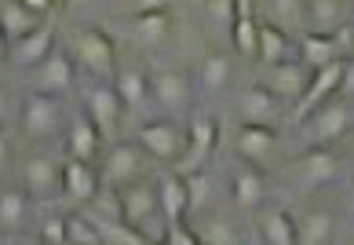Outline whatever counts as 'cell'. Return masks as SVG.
<instances>
[{
	"instance_id": "6da1fadb",
	"label": "cell",
	"mask_w": 354,
	"mask_h": 245,
	"mask_svg": "<svg viewBox=\"0 0 354 245\" xmlns=\"http://www.w3.org/2000/svg\"><path fill=\"white\" fill-rule=\"evenodd\" d=\"M117 194H121V224L132 230V235H139L142 242L161 245L168 220H165V209H161V198H157L153 179H136V183H128V187H117Z\"/></svg>"
},
{
	"instance_id": "7a4b0ae2",
	"label": "cell",
	"mask_w": 354,
	"mask_h": 245,
	"mask_svg": "<svg viewBox=\"0 0 354 245\" xmlns=\"http://www.w3.org/2000/svg\"><path fill=\"white\" fill-rule=\"evenodd\" d=\"M351 125H354V110L347 107V102H325V107L318 110H310L304 121H299V132H304L307 139V147H333L336 139H344L351 132Z\"/></svg>"
},
{
	"instance_id": "3957f363",
	"label": "cell",
	"mask_w": 354,
	"mask_h": 245,
	"mask_svg": "<svg viewBox=\"0 0 354 245\" xmlns=\"http://www.w3.org/2000/svg\"><path fill=\"white\" fill-rule=\"evenodd\" d=\"M73 59L84 73H91L95 81L106 84L110 77H117V48L102 30H81L73 37Z\"/></svg>"
},
{
	"instance_id": "277c9868",
	"label": "cell",
	"mask_w": 354,
	"mask_h": 245,
	"mask_svg": "<svg viewBox=\"0 0 354 245\" xmlns=\"http://www.w3.org/2000/svg\"><path fill=\"white\" fill-rule=\"evenodd\" d=\"M136 143H139L142 150H147V158L168 165V169H176L179 158L187 154L190 132H187L183 125H176V121H168V118H165V121H150V125H142Z\"/></svg>"
},
{
	"instance_id": "5b68a950",
	"label": "cell",
	"mask_w": 354,
	"mask_h": 245,
	"mask_svg": "<svg viewBox=\"0 0 354 245\" xmlns=\"http://www.w3.org/2000/svg\"><path fill=\"white\" fill-rule=\"evenodd\" d=\"M62 121H66V114H62V102L59 96H44V92H30L22 102V114H19V125L22 132L30 139H51L62 132Z\"/></svg>"
},
{
	"instance_id": "8992f818",
	"label": "cell",
	"mask_w": 354,
	"mask_h": 245,
	"mask_svg": "<svg viewBox=\"0 0 354 245\" xmlns=\"http://www.w3.org/2000/svg\"><path fill=\"white\" fill-rule=\"evenodd\" d=\"M190 143H187V154L179 158V165L172 172L179 176H194V172H205V161L216 154L219 147V121L208 118V114H198V118L190 121Z\"/></svg>"
},
{
	"instance_id": "52a82bcc",
	"label": "cell",
	"mask_w": 354,
	"mask_h": 245,
	"mask_svg": "<svg viewBox=\"0 0 354 245\" xmlns=\"http://www.w3.org/2000/svg\"><path fill=\"white\" fill-rule=\"evenodd\" d=\"M84 114H88V121L99 128V136L110 139V136H117L124 102H121V96H117L113 84H102L99 81V84H88L84 88Z\"/></svg>"
},
{
	"instance_id": "ba28073f",
	"label": "cell",
	"mask_w": 354,
	"mask_h": 245,
	"mask_svg": "<svg viewBox=\"0 0 354 245\" xmlns=\"http://www.w3.org/2000/svg\"><path fill=\"white\" fill-rule=\"evenodd\" d=\"M339 172V161L333 147H307L304 154H296L292 165H288V176H292V183L299 187H322L329 183V179H336Z\"/></svg>"
},
{
	"instance_id": "9c48e42d",
	"label": "cell",
	"mask_w": 354,
	"mask_h": 245,
	"mask_svg": "<svg viewBox=\"0 0 354 245\" xmlns=\"http://www.w3.org/2000/svg\"><path fill=\"white\" fill-rule=\"evenodd\" d=\"M142 158L147 150L139 143H113L102 158V187H128L142 176Z\"/></svg>"
},
{
	"instance_id": "30bf717a",
	"label": "cell",
	"mask_w": 354,
	"mask_h": 245,
	"mask_svg": "<svg viewBox=\"0 0 354 245\" xmlns=\"http://www.w3.org/2000/svg\"><path fill=\"white\" fill-rule=\"evenodd\" d=\"M22 190L37 201H48V198L62 194V165L55 158H48V154L30 158L22 165Z\"/></svg>"
},
{
	"instance_id": "8fae6325",
	"label": "cell",
	"mask_w": 354,
	"mask_h": 245,
	"mask_svg": "<svg viewBox=\"0 0 354 245\" xmlns=\"http://www.w3.org/2000/svg\"><path fill=\"white\" fill-rule=\"evenodd\" d=\"M150 99L157 102L161 110H187L190 99H194V88H190V77L179 73V70H153L150 73Z\"/></svg>"
},
{
	"instance_id": "7c38bea8",
	"label": "cell",
	"mask_w": 354,
	"mask_h": 245,
	"mask_svg": "<svg viewBox=\"0 0 354 245\" xmlns=\"http://www.w3.org/2000/svg\"><path fill=\"white\" fill-rule=\"evenodd\" d=\"M344 70H347V59L329 62V66H322V70L310 73V84H307L304 99H299V121H304L310 110H318V107H325V102H333V96L344 88Z\"/></svg>"
},
{
	"instance_id": "4fadbf2b",
	"label": "cell",
	"mask_w": 354,
	"mask_h": 245,
	"mask_svg": "<svg viewBox=\"0 0 354 245\" xmlns=\"http://www.w3.org/2000/svg\"><path fill=\"white\" fill-rule=\"evenodd\" d=\"M278 139H281V132H278V128H270V125H241L234 147H238V154L248 165L263 169L274 154H278Z\"/></svg>"
},
{
	"instance_id": "5bb4252c",
	"label": "cell",
	"mask_w": 354,
	"mask_h": 245,
	"mask_svg": "<svg viewBox=\"0 0 354 245\" xmlns=\"http://www.w3.org/2000/svg\"><path fill=\"white\" fill-rule=\"evenodd\" d=\"M238 114L241 125H270L278 128V114H281V99L263 84H252L238 96Z\"/></svg>"
},
{
	"instance_id": "9a60e30c",
	"label": "cell",
	"mask_w": 354,
	"mask_h": 245,
	"mask_svg": "<svg viewBox=\"0 0 354 245\" xmlns=\"http://www.w3.org/2000/svg\"><path fill=\"white\" fill-rule=\"evenodd\" d=\"M347 30L344 33H336V37H325V33H304L299 37V59H304V66L314 70H322V66H329V62H339L344 59V51H347Z\"/></svg>"
},
{
	"instance_id": "2e32d148",
	"label": "cell",
	"mask_w": 354,
	"mask_h": 245,
	"mask_svg": "<svg viewBox=\"0 0 354 245\" xmlns=\"http://www.w3.org/2000/svg\"><path fill=\"white\" fill-rule=\"evenodd\" d=\"M230 198H234V205L238 209H259V205L267 201V176H263V169H256V165H238L234 169V176H230Z\"/></svg>"
},
{
	"instance_id": "e0dca14e",
	"label": "cell",
	"mask_w": 354,
	"mask_h": 245,
	"mask_svg": "<svg viewBox=\"0 0 354 245\" xmlns=\"http://www.w3.org/2000/svg\"><path fill=\"white\" fill-rule=\"evenodd\" d=\"M11 51V62L15 66H26V70H37L41 62L55 51V19H48L37 33H30L26 41H19V44H11L8 48Z\"/></svg>"
},
{
	"instance_id": "ac0fdd59",
	"label": "cell",
	"mask_w": 354,
	"mask_h": 245,
	"mask_svg": "<svg viewBox=\"0 0 354 245\" xmlns=\"http://www.w3.org/2000/svg\"><path fill=\"white\" fill-rule=\"evenodd\" d=\"M347 11H354V4H339V0H307L304 4V19L310 22V33H325L336 37L347 30Z\"/></svg>"
},
{
	"instance_id": "d6986e66",
	"label": "cell",
	"mask_w": 354,
	"mask_h": 245,
	"mask_svg": "<svg viewBox=\"0 0 354 245\" xmlns=\"http://www.w3.org/2000/svg\"><path fill=\"white\" fill-rule=\"evenodd\" d=\"M73 88V59L66 51H51V55L37 66V92L44 96H62Z\"/></svg>"
},
{
	"instance_id": "ffe728a7",
	"label": "cell",
	"mask_w": 354,
	"mask_h": 245,
	"mask_svg": "<svg viewBox=\"0 0 354 245\" xmlns=\"http://www.w3.org/2000/svg\"><path fill=\"white\" fill-rule=\"evenodd\" d=\"M99 190H102V179L95 176V169H91L88 161L70 158L66 165H62V194H66L70 201L88 205L91 198L99 194Z\"/></svg>"
},
{
	"instance_id": "44dd1931",
	"label": "cell",
	"mask_w": 354,
	"mask_h": 245,
	"mask_svg": "<svg viewBox=\"0 0 354 245\" xmlns=\"http://www.w3.org/2000/svg\"><path fill=\"white\" fill-rule=\"evenodd\" d=\"M48 19H37L30 8H26V0H0V30H4L8 44H19L26 41L30 33H37Z\"/></svg>"
},
{
	"instance_id": "7402d4cb",
	"label": "cell",
	"mask_w": 354,
	"mask_h": 245,
	"mask_svg": "<svg viewBox=\"0 0 354 245\" xmlns=\"http://www.w3.org/2000/svg\"><path fill=\"white\" fill-rule=\"evenodd\" d=\"M157 198H161V209H165V220L168 224H183V216L190 212V190H187V179L179 172H161L157 176Z\"/></svg>"
},
{
	"instance_id": "603a6c76",
	"label": "cell",
	"mask_w": 354,
	"mask_h": 245,
	"mask_svg": "<svg viewBox=\"0 0 354 245\" xmlns=\"http://www.w3.org/2000/svg\"><path fill=\"white\" fill-rule=\"evenodd\" d=\"M307 84H310V73L307 66H299V62H281V66H267V81L263 88H270L278 99H304L307 92Z\"/></svg>"
},
{
	"instance_id": "cb8c5ba5",
	"label": "cell",
	"mask_w": 354,
	"mask_h": 245,
	"mask_svg": "<svg viewBox=\"0 0 354 245\" xmlns=\"http://www.w3.org/2000/svg\"><path fill=\"white\" fill-rule=\"evenodd\" d=\"M256 4L252 0H238V19H234L230 41L245 59H259V22H256Z\"/></svg>"
},
{
	"instance_id": "d4e9b609",
	"label": "cell",
	"mask_w": 354,
	"mask_h": 245,
	"mask_svg": "<svg viewBox=\"0 0 354 245\" xmlns=\"http://www.w3.org/2000/svg\"><path fill=\"white\" fill-rule=\"evenodd\" d=\"M113 88L121 96L124 110H142L150 102V73H142L136 66H121L113 77Z\"/></svg>"
},
{
	"instance_id": "484cf974",
	"label": "cell",
	"mask_w": 354,
	"mask_h": 245,
	"mask_svg": "<svg viewBox=\"0 0 354 245\" xmlns=\"http://www.w3.org/2000/svg\"><path fill=\"white\" fill-rule=\"evenodd\" d=\"M168 26H172V19L165 15L161 4H142L136 22H132V33H136L139 44H165Z\"/></svg>"
},
{
	"instance_id": "4316f807",
	"label": "cell",
	"mask_w": 354,
	"mask_h": 245,
	"mask_svg": "<svg viewBox=\"0 0 354 245\" xmlns=\"http://www.w3.org/2000/svg\"><path fill=\"white\" fill-rule=\"evenodd\" d=\"M333 212L329 209H310L304 216H296V242L299 245H325L333 238Z\"/></svg>"
},
{
	"instance_id": "83f0119b",
	"label": "cell",
	"mask_w": 354,
	"mask_h": 245,
	"mask_svg": "<svg viewBox=\"0 0 354 245\" xmlns=\"http://www.w3.org/2000/svg\"><path fill=\"white\" fill-rule=\"evenodd\" d=\"M259 238L263 245H299L296 242V216L285 209H270L259 216Z\"/></svg>"
},
{
	"instance_id": "f1b7e54d",
	"label": "cell",
	"mask_w": 354,
	"mask_h": 245,
	"mask_svg": "<svg viewBox=\"0 0 354 245\" xmlns=\"http://www.w3.org/2000/svg\"><path fill=\"white\" fill-rule=\"evenodd\" d=\"M292 55V44L281 26H259V62L263 66H281Z\"/></svg>"
},
{
	"instance_id": "f546056e",
	"label": "cell",
	"mask_w": 354,
	"mask_h": 245,
	"mask_svg": "<svg viewBox=\"0 0 354 245\" xmlns=\"http://www.w3.org/2000/svg\"><path fill=\"white\" fill-rule=\"evenodd\" d=\"M99 128L88 121V114H77L73 118V132H70V154L77 161H91L99 154Z\"/></svg>"
},
{
	"instance_id": "4dcf8cb0",
	"label": "cell",
	"mask_w": 354,
	"mask_h": 245,
	"mask_svg": "<svg viewBox=\"0 0 354 245\" xmlns=\"http://www.w3.org/2000/svg\"><path fill=\"white\" fill-rule=\"evenodd\" d=\"M102 227L84 212H70L66 216V245H102Z\"/></svg>"
},
{
	"instance_id": "1f68e13d",
	"label": "cell",
	"mask_w": 354,
	"mask_h": 245,
	"mask_svg": "<svg viewBox=\"0 0 354 245\" xmlns=\"http://www.w3.org/2000/svg\"><path fill=\"white\" fill-rule=\"evenodd\" d=\"M230 73H234L230 55H223V51H212V55L201 62V88H205V92H219V88H227Z\"/></svg>"
},
{
	"instance_id": "d6a6232c",
	"label": "cell",
	"mask_w": 354,
	"mask_h": 245,
	"mask_svg": "<svg viewBox=\"0 0 354 245\" xmlns=\"http://www.w3.org/2000/svg\"><path fill=\"white\" fill-rule=\"evenodd\" d=\"M88 205H91V220L95 224H106V227L121 224V194H117V187H102Z\"/></svg>"
},
{
	"instance_id": "836d02e7",
	"label": "cell",
	"mask_w": 354,
	"mask_h": 245,
	"mask_svg": "<svg viewBox=\"0 0 354 245\" xmlns=\"http://www.w3.org/2000/svg\"><path fill=\"white\" fill-rule=\"evenodd\" d=\"M30 212V194L26 190H4L0 194V227H19Z\"/></svg>"
},
{
	"instance_id": "e575fe53",
	"label": "cell",
	"mask_w": 354,
	"mask_h": 245,
	"mask_svg": "<svg viewBox=\"0 0 354 245\" xmlns=\"http://www.w3.org/2000/svg\"><path fill=\"white\" fill-rule=\"evenodd\" d=\"M201 245H241V230L234 227V220H223V216H216V220H208L205 230H201Z\"/></svg>"
},
{
	"instance_id": "d590c367",
	"label": "cell",
	"mask_w": 354,
	"mask_h": 245,
	"mask_svg": "<svg viewBox=\"0 0 354 245\" xmlns=\"http://www.w3.org/2000/svg\"><path fill=\"white\" fill-rule=\"evenodd\" d=\"M187 179V190H190V212H201L208 198H212V176L208 172H194V176H183Z\"/></svg>"
},
{
	"instance_id": "8d00e7d4",
	"label": "cell",
	"mask_w": 354,
	"mask_h": 245,
	"mask_svg": "<svg viewBox=\"0 0 354 245\" xmlns=\"http://www.w3.org/2000/svg\"><path fill=\"white\" fill-rule=\"evenodd\" d=\"M205 11H208V19H212V22L234 30V19H238V0H208Z\"/></svg>"
},
{
	"instance_id": "74e56055",
	"label": "cell",
	"mask_w": 354,
	"mask_h": 245,
	"mask_svg": "<svg viewBox=\"0 0 354 245\" xmlns=\"http://www.w3.org/2000/svg\"><path fill=\"white\" fill-rule=\"evenodd\" d=\"M161 245H201V238L194 235V230H190L187 224H168L165 242H161Z\"/></svg>"
},
{
	"instance_id": "f35d334b",
	"label": "cell",
	"mask_w": 354,
	"mask_h": 245,
	"mask_svg": "<svg viewBox=\"0 0 354 245\" xmlns=\"http://www.w3.org/2000/svg\"><path fill=\"white\" fill-rule=\"evenodd\" d=\"M41 238H44V245H66V216L62 220H48Z\"/></svg>"
},
{
	"instance_id": "ab89813d",
	"label": "cell",
	"mask_w": 354,
	"mask_h": 245,
	"mask_svg": "<svg viewBox=\"0 0 354 245\" xmlns=\"http://www.w3.org/2000/svg\"><path fill=\"white\" fill-rule=\"evenodd\" d=\"M344 96H354V59H347V70H344Z\"/></svg>"
},
{
	"instance_id": "60d3db41",
	"label": "cell",
	"mask_w": 354,
	"mask_h": 245,
	"mask_svg": "<svg viewBox=\"0 0 354 245\" xmlns=\"http://www.w3.org/2000/svg\"><path fill=\"white\" fill-rule=\"evenodd\" d=\"M11 161V143H8V136H0V169Z\"/></svg>"
},
{
	"instance_id": "b9f144b4",
	"label": "cell",
	"mask_w": 354,
	"mask_h": 245,
	"mask_svg": "<svg viewBox=\"0 0 354 245\" xmlns=\"http://www.w3.org/2000/svg\"><path fill=\"white\" fill-rule=\"evenodd\" d=\"M8 118V88H0V125Z\"/></svg>"
},
{
	"instance_id": "7bdbcfd3",
	"label": "cell",
	"mask_w": 354,
	"mask_h": 245,
	"mask_svg": "<svg viewBox=\"0 0 354 245\" xmlns=\"http://www.w3.org/2000/svg\"><path fill=\"white\" fill-rule=\"evenodd\" d=\"M344 209H347V212H351V216H354V187H351V190H347V198H344Z\"/></svg>"
},
{
	"instance_id": "ee69618b",
	"label": "cell",
	"mask_w": 354,
	"mask_h": 245,
	"mask_svg": "<svg viewBox=\"0 0 354 245\" xmlns=\"http://www.w3.org/2000/svg\"><path fill=\"white\" fill-rule=\"evenodd\" d=\"M8 48H11V44H8V37H4V30H0V59L8 55Z\"/></svg>"
},
{
	"instance_id": "f6af8a7d",
	"label": "cell",
	"mask_w": 354,
	"mask_h": 245,
	"mask_svg": "<svg viewBox=\"0 0 354 245\" xmlns=\"http://www.w3.org/2000/svg\"><path fill=\"white\" fill-rule=\"evenodd\" d=\"M15 245H44V242H30V238H19Z\"/></svg>"
}]
</instances>
